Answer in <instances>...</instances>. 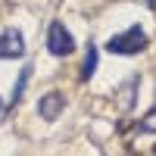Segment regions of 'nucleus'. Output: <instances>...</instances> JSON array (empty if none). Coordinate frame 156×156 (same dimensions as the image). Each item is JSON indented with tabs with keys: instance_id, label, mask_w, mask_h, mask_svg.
Segmentation results:
<instances>
[{
	"instance_id": "4",
	"label": "nucleus",
	"mask_w": 156,
	"mask_h": 156,
	"mask_svg": "<svg viewBox=\"0 0 156 156\" xmlns=\"http://www.w3.org/2000/svg\"><path fill=\"white\" fill-rule=\"evenodd\" d=\"M62 109H66V97H62L59 90H50V94H44L37 100V115H41L44 122H56Z\"/></svg>"
},
{
	"instance_id": "10",
	"label": "nucleus",
	"mask_w": 156,
	"mask_h": 156,
	"mask_svg": "<svg viewBox=\"0 0 156 156\" xmlns=\"http://www.w3.org/2000/svg\"><path fill=\"white\" fill-rule=\"evenodd\" d=\"M3 109H6V106H3V100H0V115H3Z\"/></svg>"
},
{
	"instance_id": "3",
	"label": "nucleus",
	"mask_w": 156,
	"mask_h": 156,
	"mask_svg": "<svg viewBox=\"0 0 156 156\" xmlns=\"http://www.w3.org/2000/svg\"><path fill=\"white\" fill-rule=\"evenodd\" d=\"M25 56V37L16 28H6L0 34V59H19Z\"/></svg>"
},
{
	"instance_id": "1",
	"label": "nucleus",
	"mask_w": 156,
	"mask_h": 156,
	"mask_svg": "<svg viewBox=\"0 0 156 156\" xmlns=\"http://www.w3.org/2000/svg\"><path fill=\"white\" fill-rule=\"evenodd\" d=\"M147 44H150L147 31L140 28V25H131V28L112 34L109 41H106V50H109V53H115V56H134V53H140Z\"/></svg>"
},
{
	"instance_id": "8",
	"label": "nucleus",
	"mask_w": 156,
	"mask_h": 156,
	"mask_svg": "<svg viewBox=\"0 0 156 156\" xmlns=\"http://www.w3.org/2000/svg\"><path fill=\"white\" fill-rule=\"evenodd\" d=\"M137 131L140 134H156V109H150L144 119L137 122Z\"/></svg>"
},
{
	"instance_id": "2",
	"label": "nucleus",
	"mask_w": 156,
	"mask_h": 156,
	"mask_svg": "<svg viewBox=\"0 0 156 156\" xmlns=\"http://www.w3.org/2000/svg\"><path fill=\"white\" fill-rule=\"evenodd\" d=\"M47 50H50L53 56H69V53H75V37H72V31H69L62 22H50V28H47Z\"/></svg>"
},
{
	"instance_id": "5",
	"label": "nucleus",
	"mask_w": 156,
	"mask_h": 156,
	"mask_svg": "<svg viewBox=\"0 0 156 156\" xmlns=\"http://www.w3.org/2000/svg\"><path fill=\"white\" fill-rule=\"evenodd\" d=\"M137 84H140V78L134 75V78H128V81H125L119 90H115V103H119V109H122V112H128V109L134 106V94H137Z\"/></svg>"
},
{
	"instance_id": "7",
	"label": "nucleus",
	"mask_w": 156,
	"mask_h": 156,
	"mask_svg": "<svg viewBox=\"0 0 156 156\" xmlns=\"http://www.w3.org/2000/svg\"><path fill=\"white\" fill-rule=\"evenodd\" d=\"M31 72H34L31 66H25V69L19 72V81L12 84V97H9V100H12V106H16V103L22 100V94H25V87H28V81H31Z\"/></svg>"
},
{
	"instance_id": "6",
	"label": "nucleus",
	"mask_w": 156,
	"mask_h": 156,
	"mask_svg": "<svg viewBox=\"0 0 156 156\" xmlns=\"http://www.w3.org/2000/svg\"><path fill=\"white\" fill-rule=\"evenodd\" d=\"M97 59H100V47L90 44L87 53H84V62H81V81H87V78L97 72Z\"/></svg>"
},
{
	"instance_id": "9",
	"label": "nucleus",
	"mask_w": 156,
	"mask_h": 156,
	"mask_svg": "<svg viewBox=\"0 0 156 156\" xmlns=\"http://www.w3.org/2000/svg\"><path fill=\"white\" fill-rule=\"evenodd\" d=\"M147 6H150V9H156V0H147Z\"/></svg>"
}]
</instances>
